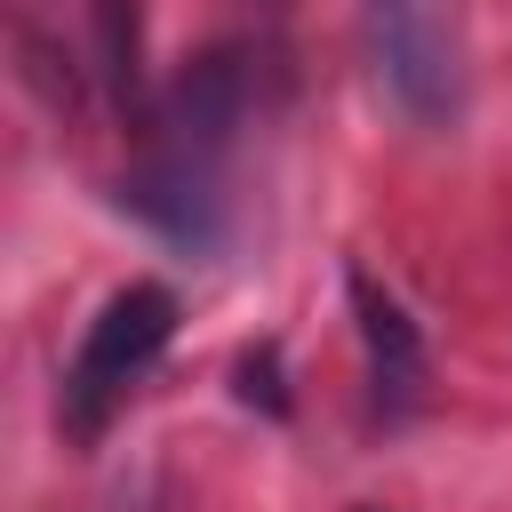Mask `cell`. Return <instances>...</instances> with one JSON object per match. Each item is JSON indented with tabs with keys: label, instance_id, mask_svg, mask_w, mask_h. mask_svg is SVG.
<instances>
[{
	"label": "cell",
	"instance_id": "obj_1",
	"mask_svg": "<svg viewBox=\"0 0 512 512\" xmlns=\"http://www.w3.org/2000/svg\"><path fill=\"white\" fill-rule=\"evenodd\" d=\"M248 104H256V48L248 40H208L200 56H184L144 120L128 128L136 136V160L120 176V200L176 248L208 256L224 240V216H232V152H240V128H248Z\"/></svg>",
	"mask_w": 512,
	"mask_h": 512
},
{
	"label": "cell",
	"instance_id": "obj_3",
	"mask_svg": "<svg viewBox=\"0 0 512 512\" xmlns=\"http://www.w3.org/2000/svg\"><path fill=\"white\" fill-rule=\"evenodd\" d=\"M352 24H360V56H368L384 104L408 128L448 136L464 120V104H472L456 16L440 0H352Z\"/></svg>",
	"mask_w": 512,
	"mask_h": 512
},
{
	"label": "cell",
	"instance_id": "obj_2",
	"mask_svg": "<svg viewBox=\"0 0 512 512\" xmlns=\"http://www.w3.org/2000/svg\"><path fill=\"white\" fill-rule=\"evenodd\" d=\"M176 320H184V304H176L168 280H128L96 304V320L80 328V344L56 376V432L72 448H96L112 432V416L136 400V384L176 344Z\"/></svg>",
	"mask_w": 512,
	"mask_h": 512
},
{
	"label": "cell",
	"instance_id": "obj_4",
	"mask_svg": "<svg viewBox=\"0 0 512 512\" xmlns=\"http://www.w3.org/2000/svg\"><path fill=\"white\" fill-rule=\"evenodd\" d=\"M344 296H352V328H360V384H368V424L400 432L424 392H432V360H424V328L408 320V304L368 272L352 264L344 272Z\"/></svg>",
	"mask_w": 512,
	"mask_h": 512
},
{
	"label": "cell",
	"instance_id": "obj_5",
	"mask_svg": "<svg viewBox=\"0 0 512 512\" xmlns=\"http://www.w3.org/2000/svg\"><path fill=\"white\" fill-rule=\"evenodd\" d=\"M88 8V64H96V96L136 128L152 88H144V8L136 0H80Z\"/></svg>",
	"mask_w": 512,
	"mask_h": 512
}]
</instances>
